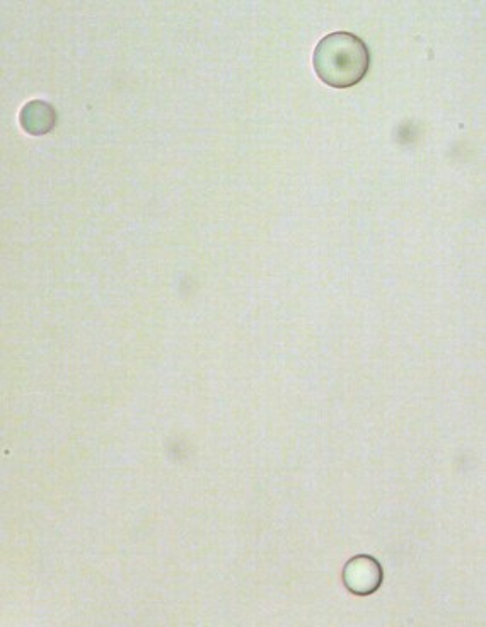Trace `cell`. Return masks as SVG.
<instances>
[{
	"mask_svg": "<svg viewBox=\"0 0 486 627\" xmlns=\"http://www.w3.org/2000/svg\"><path fill=\"white\" fill-rule=\"evenodd\" d=\"M313 67L326 86L347 89L364 81L371 69V52L359 36L336 31L319 41Z\"/></svg>",
	"mask_w": 486,
	"mask_h": 627,
	"instance_id": "cell-1",
	"label": "cell"
},
{
	"mask_svg": "<svg viewBox=\"0 0 486 627\" xmlns=\"http://www.w3.org/2000/svg\"><path fill=\"white\" fill-rule=\"evenodd\" d=\"M343 583L355 595H371L381 587V564L371 556L350 559L343 570Z\"/></svg>",
	"mask_w": 486,
	"mask_h": 627,
	"instance_id": "cell-2",
	"label": "cell"
},
{
	"mask_svg": "<svg viewBox=\"0 0 486 627\" xmlns=\"http://www.w3.org/2000/svg\"><path fill=\"white\" fill-rule=\"evenodd\" d=\"M19 121L24 132L33 137H41L52 132L57 125V111L47 101L35 99V101H29L21 110Z\"/></svg>",
	"mask_w": 486,
	"mask_h": 627,
	"instance_id": "cell-3",
	"label": "cell"
}]
</instances>
